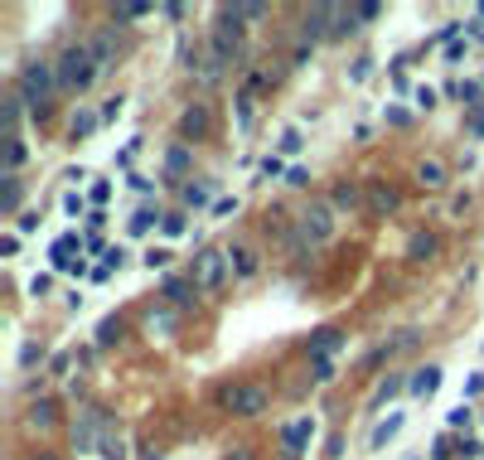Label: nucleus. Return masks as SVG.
<instances>
[{
    "instance_id": "nucleus-1",
    "label": "nucleus",
    "mask_w": 484,
    "mask_h": 460,
    "mask_svg": "<svg viewBox=\"0 0 484 460\" xmlns=\"http://www.w3.org/2000/svg\"><path fill=\"white\" fill-rule=\"evenodd\" d=\"M54 83H58L54 63H24V73H19V92H15V97H19L29 112H49Z\"/></svg>"
},
{
    "instance_id": "nucleus-2",
    "label": "nucleus",
    "mask_w": 484,
    "mask_h": 460,
    "mask_svg": "<svg viewBox=\"0 0 484 460\" xmlns=\"http://www.w3.org/2000/svg\"><path fill=\"white\" fill-rule=\"evenodd\" d=\"M54 73H58V83H63V88L83 92V88H88V83L97 78V59H93V49H88V44H73V49H63V59L54 63Z\"/></svg>"
},
{
    "instance_id": "nucleus-3",
    "label": "nucleus",
    "mask_w": 484,
    "mask_h": 460,
    "mask_svg": "<svg viewBox=\"0 0 484 460\" xmlns=\"http://www.w3.org/2000/svg\"><path fill=\"white\" fill-rule=\"evenodd\" d=\"M223 402H228V412H233V417H262L272 397H267V388H257V383H242V388H233Z\"/></svg>"
},
{
    "instance_id": "nucleus-4",
    "label": "nucleus",
    "mask_w": 484,
    "mask_h": 460,
    "mask_svg": "<svg viewBox=\"0 0 484 460\" xmlns=\"http://www.w3.org/2000/svg\"><path fill=\"white\" fill-rule=\"evenodd\" d=\"M300 228H305L310 247H315V243H329V238H334V213H329L325 204H315V208L300 213Z\"/></svg>"
},
{
    "instance_id": "nucleus-5",
    "label": "nucleus",
    "mask_w": 484,
    "mask_h": 460,
    "mask_svg": "<svg viewBox=\"0 0 484 460\" xmlns=\"http://www.w3.org/2000/svg\"><path fill=\"white\" fill-rule=\"evenodd\" d=\"M223 272H228V252H218V247H208V252H203V257H198V262H194V286H203V291H208V286H218V281H223Z\"/></svg>"
},
{
    "instance_id": "nucleus-6",
    "label": "nucleus",
    "mask_w": 484,
    "mask_h": 460,
    "mask_svg": "<svg viewBox=\"0 0 484 460\" xmlns=\"http://www.w3.org/2000/svg\"><path fill=\"white\" fill-rule=\"evenodd\" d=\"M310 436H315V422H310V417L290 422L286 431H281V446H286L281 456H286V460H300V456H305V446H310Z\"/></svg>"
},
{
    "instance_id": "nucleus-7",
    "label": "nucleus",
    "mask_w": 484,
    "mask_h": 460,
    "mask_svg": "<svg viewBox=\"0 0 484 460\" xmlns=\"http://www.w3.org/2000/svg\"><path fill=\"white\" fill-rule=\"evenodd\" d=\"M402 422H407V417H402V412H392V417H387V422H378V427H373V436H368V451H383L387 441H392V436H397V431H402Z\"/></svg>"
},
{
    "instance_id": "nucleus-8",
    "label": "nucleus",
    "mask_w": 484,
    "mask_h": 460,
    "mask_svg": "<svg viewBox=\"0 0 484 460\" xmlns=\"http://www.w3.org/2000/svg\"><path fill=\"white\" fill-rule=\"evenodd\" d=\"M436 388H441V368H436V364L416 368V378H412V392H416V397H431Z\"/></svg>"
},
{
    "instance_id": "nucleus-9",
    "label": "nucleus",
    "mask_w": 484,
    "mask_h": 460,
    "mask_svg": "<svg viewBox=\"0 0 484 460\" xmlns=\"http://www.w3.org/2000/svg\"><path fill=\"white\" fill-rule=\"evenodd\" d=\"M180 131H185V136H203V131H208V107H189V112L180 116Z\"/></svg>"
},
{
    "instance_id": "nucleus-10",
    "label": "nucleus",
    "mask_w": 484,
    "mask_h": 460,
    "mask_svg": "<svg viewBox=\"0 0 484 460\" xmlns=\"http://www.w3.org/2000/svg\"><path fill=\"white\" fill-rule=\"evenodd\" d=\"M5 180V189H0V213L10 218L15 208H19V175H0Z\"/></svg>"
},
{
    "instance_id": "nucleus-11",
    "label": "nucleus",
    "mask_w": 484,
    "mask_h": 460,
    "mask_svg": "<svg viewBox=\"0 0 484 460\" xmlns=\"http://www.w3.org/2000/svg\"><path fill=\"white\" fill-rule=\"evenodd\" d=\"M228 267L237 276H252L257 272V247H237V252H228Z\"/></svg>"
},
{
    "instance_id": "nucleus-12",
    "label": "nucleus",
    "mask_w": 484,
    "mask_h": 460,
    "mask_svg": "<svg viewBox=\"0 0 484 460\" xmlns=\"http://www.w3.org/2000/svg\"><path fill=\"white\" fill-rule=\"evenodd\" d=\"M325 20H334V5H315V10L305 15V34L320 39V34H325Z\"/></svg>"
},
{
    "instance_id": "nucleus-13",
    "label": "nucleus",
    "mask_w": 484,
    "mask_h": 460,
    "mask_svg": "<svg viewBox=\"0 0 484 460\" xmlns=\"http://www.w3.org/2000/svg\"><path fill=\"white\" fill-rule=\"evenodd\" d=\"M24 155H29V151H24V141H19V136H10V141H5V175H15V170L24 165Z\"/></svg>"
},
{
    "instance_id": "nucleus-14",
    "label": "nucleus",
    "mask_w": 484,
    "mask_h": 460,
    "mask_svg": "<svg viewBox=\"0 0 484 460\" xmlns=\"http://www.w3.org/2000/svg\"><path fill=\"white\" fill-rule=\"evenodd\" d=\"M334 344H339V330H329V325H325V330H315V339H310V354H315V359H325Z\"/></svg>"
},
{
    "instance_id": "nucleus-15",
    "label": "nucleus",
    "mask_w": 484,
    "mask_h": 460,
    "mask_svg": "<svg viewBox=\"0 0 484 460\" xmlns=\"http://www.w3.org/2000/svg\"><path fill=\"white\" fill-rule=\"evenodd\" d=\"M416 180L426 184V189H441V184H446V170H441L436 160H421V165H416Z\"/></svg>"
},
{
    "instance_id": "nucleus-16",
    "label": "nucleus",
    "mask_w": 484,
    "mask_h": 460,
    "mask_svg": "<svg viewBox=\"0 0 484 460\" xmlns=\"http://www.w3.org/2000/svg\"><path fill=\"white\" fill-rule=\"evenodd\" d=\"M165 170H170V175H185V170H189V146H170Z\"/></svg>"
},
{
    "instance_id": "nucleus-17",
    "label": "nucleus",
    "mask_w": 484,
    "mask_h": 460,
    "mask_svg": "<svg viewBox=\"0 0 484 460\" xmlns=\"http://www.w3.org/2000/svg\"><path fill=\"white\" fill-rule=\"evenodd\" d=\"M334 208H359V184H334Z\"/></svg>"
},
{
    "instance_id": "nucleus-18",
    "label": "nucleus",
    "mask_w": 484,
    "mask_h": 460,
    "mask_svg": "<svg viewBox=\"0 0 484 460\" xmlns=\"http://www.w3.org/2000/svg\"><path fill=\"white\" fill-rule=\"evenodd\" d=\"M189 291H194V281H185V276H170V281H165V296H170L175 305H185V300H189Z\"/></svg>"
},
{
    "instance_id": "nucleus-19",
    "label": "nucleus",
    "mask_w": 484,
    "mask_h": 460,
    "mask_svg": "<svg viewBox=\"0 0 484 460\" xmlns=\"http://www.w3.org/2000/svg\"><path fill=\"white\" fill-rule=\"evenodd\" d=\"M88 49H93L97 68H107V63H111V34H102V39H93V44H88Z\"/></svg>"
},
{
    "instance_id": "nucleus-20",
    "label": "nucleus",
    "mask_w": 484,
    "mask_h": 460,
    "mask_svg": "<svg viewBox=\"0 0 484 460\" xmlns=\"http://www.w3.org/2000/svg\"><path fill=\"white\" fill-rule=\"evenodd\" d=\"M368 204H373V213H387V208H397V194H392V189H383V184H378V189H373V199H368Z\"/></svg>"
},
{
    "instance_id": "nucleus-21",
    "label": "nucleus",
    "mask_w": 484,
    "mask_h": 460,
    "mask_svg": "<svg viewBox=\"0 0 484 460\" xmlns=\"http://www.w3.org/2000/svg\"><path fill=\"white\" fill-rule=\"evenodd\" d=\"M150 228H155V213H150V208H141V213H131V233H136V238H146Z\"/></svg>"
},
{
    "instance_id": "nucleus-22",
    "label": "nucleus",
    "mask_w": 484,
    "mask_h": 460,
    "mask_svg": "<svg viewBox=\"0 0 484 460\" xmlns=\"http://www.w3.org/2000/svg\"><path fill=\"white\" fill-rule=\"evenodd\" d=\"M431 252H436V243H431V238H412V247H407V257H412V262H426Z\"/></svg>"
},
{
    "instance_id": "nucleus-23",
    "label": "nucleus",
    "mask_w": 484,
    "mask_h": 460,
    "mask_svg": "<svg viewBox=\"0 0 484 460\" xmlns=\"http://www.w3.org/2000/svg\"><path fill=\"white\" fill-rule=\"evenodd\" d=\"M29 422L34 427H54V402H34L29 407Z\"/></svg>"
},
{
    "instance_id": "nucleus-24",
    "label": "nucleus",
    "mask_w": 484,
    "mask_h": 460,
    "mask_svg": "<svg viewBox=\"0 0 484 460\" xmlns=\"http://www.w3.org/2000/svg\"><path fill=\"white\" fill-rule=\"evenodd\" d=\"M185 204L203 208V204H208V184H185Z\"/></svg>"
},
{
    "instance_id": "nucleus-25",
    "label": "nucleus",
    "mask_w": 484,
    "mask_h": 460,
    "mask_svg": "<svg viewBox=\"0 0 484 460\" xmlns=\"http://www.w3.org/2000/svg\"><path fill=\"white\" fill-rule=\"evenodd\" d=\"M315 383H334V359H329V354H325V359H315Z\"/></svg>"
},
{
    "instance_id": "nucleus-26",
    "label": "nucleus",
    "mask_w": 484,
    "mask_h": 460,
    "mask_svg": "<svg viewBox=\"0 0 484 460\" xmlns=\"http://www.w3.org/2000/svg\"><path fill=\"white\" fill-rule=\"evenodd\" d=\"M300 146H305V136H300L295 126H286V131H281V151H286V155H295Z\"/></svg>"
},
{
    "instance_id": "nucleus-27",
    "label": "nucleus",
    "mask_w": 484,
    "mask_h": 460,
    "mask_svg": "<svg viewBox=\"0 0 484 460\" xmlns=\"http://www.w3.org/2000/svg\"><path fill=\"white\" fill-rule=\"evenodd\" d=\"M141 15H150V5H116L111 10V20H141Z\"/></svg>"
},
{
    "instance_id": "nucleus-28",
    "label": "nucleus",
    "mask_w": 484,
    "mask_h": 460,
    "mask_svg": "<svg viewBox=\"0 0 484 460\" xmlns=\"http://www.w3.org/2000/svg\"><path fill=\"white\" fill-rule=\"evenodd\" d=\"M102 121V116H93V112H83V116H73V136H93V126Z\"/></svg>"
},
{
    "instance_id": "nucleus-29",
    "label": "nucleus",
    "mask_w": 484,
    "mask_h": 460,
    "mask_svg": "<svg viewBox=\"0 0 484 460\" xmlns=\"http://www.w3.org/2000/svg\"><path fill=\"white\" fill-rule=\"evenodd\" d=\"M160 228H165L170 238H180V233H185V213H165V218H160Z\"/></svg>"
},
{
    "instance_id": "nucleus-30",
    "label": "nucleus",
    "mask_w": 484,
    "mask_h": 460,
    "mask_svg": "<svg viewBox=\"0 0 484 460\" xmlns=\"http://www.w3.org/2000/svg\"><path fill=\"white\" fill-rule=\"evenodd\" d=\"M170 257H175V252H170V247H150V252H146V267H150V272H155V267H165V262H170Z\"/></svg>"
},
{
    "instance_id": "nucleus-31",
    "label": "nucleus",
    "mask_w": 484,
    "mask_h": 460,
    "mask_svg": "<svg viewBox=\"0 0 484 460\" xmlns=\"http://www.w3.org/2000/svg\"><path fill=\"white\" fill-rule=\"evenodd\" d=\"M116 335H121V325H116V320H107V325H102V330H97V344H111V339H116Z\"/></svg>"
},
{
    "instance_id": "nucleus-32",
    "label": "nucleus",
    "mask_w": 484,
    "mask_h": 460,
    "mask_svg": "<svg viewBox=\"0 0 484 460\" xmlns=\"http://www.w3.org/2000/svg\"><path fill=\"white\" fill-rule=\"evenodd\" d=\"M446 422H451V427H470V407H465V402H460V407H455V412H446Z\"/></svg>"
},
{
    "instance_id": "nucleus-33",
    "label": "nucleus",
    "mask_w": 484,
    "mask_h": 460,
    "mask_svg": "<svg viewBox=\"0 0 484 460\" xmlns=\"http://www.w3.org/2000/svg\"><path fill=\"white\" fill-rule=\"evenodd\" d=\"M412 102H416V107H436V88H416Z\"/></svg>"
},
{
    "instance_id": "nucleus-34",
    "label": "nucleus",
    "mask_w": 484,
    "mask_h": 460,
    "mask_svg": "<svg viewBox=\"0 0 484 460\" xmlns=\"http://www.w3.org/2000/svg\"><path fill=\"white\" fill-rule=\"evenodd\" d=\"M237 208V199H213V218H228Z\"/></svg>"
},
{
    "instance_id": "nucleus-35",
    "label": "nucleus",
    "mask_w": 484,
    "mask_h": 460,
    "mask_svg": "<svg viewBox=\"0 0 484 460\" xmlns=\"http://www.w3.org/2000/svg\"><path fill=\"white\" fill-rule=\"evenodd\" d=\"M102 456L107 460H126V451H121V441H102Z\"/></svg>"
},
{
    "instance_id": "nucleus-36",
    "label": "nucleus",
    "mask_w": 484,
    "mask_h": 460,
    "mask_svg": "<svg viewBox=\"0 0 484 460\" xmlns=\"http://www.w3.org/2000/svg\"><path fill=\"white\" fill-rule=\"evenodd\" d=\"M378 15H383V5H378V0H368V5H359V20H378Z\"/></svg>"
},
{
    "instance_id": "nucleus-37",
    "label": "nucleus",
    "mask_w": 484,
    "mask_h": 460,
    "mask_svg": "<svg viewBox=\"0 0 484 460\" xmlns=\"http://www.w3.org/2000/svg\"><path fill=\"white\" fill-rule=\"evenodd\" d=\"M262 175H267V180L281 175V155H267V160H262Z\"/></svg>"
},
{
    "instance_id": "nucleus-38",
    "label": "nucleus",
    "mask_w": 484,
    "mask_h": 460,
    "mask_svg": "<svg viewBox=\"0 0 484 460\" xmlns=\"http://www.w3.org/2000/svg\"><path fill=\"white\" fill-rule=\"evenodd\" d=\"M286 184H295V189H300V184H310V175H305L300 165H290V170H286Z\"/></svg>"
},
{
    "instance_id": "nucleus-39",
    "label": "nucleus",
    "mask_w": 484,
    "mask_h": 460,
    "mask_svg": "<svg viewBox=\"0 0 484 460\" xmlns=\"http://www.w3.org/2000/svg\"><path fill=\"white\" fill-rule=\"evenodd\" d=\"M107 194H111V184L97 180V184H93V204H107Z\"/></svg>"
},
{
    "instance_id": "nucleus-40",
    "label": "nucleus",
    "mask_w": 484,
    "mask_h": 460,
    "mask_svg": "<svg viewBox=\"0 0 484 460\" xmlns=\"http://www.w3.org/2000/svg\"><path fill=\"white\" fill-rule=\"evenodd\" d=\"M121 262H126V252H121V247H107V262H102V267H121Z\"/></svg>"
},
{
    "instance_id": "nucleus-41",
    "label": "nucleus",
    "mask_w": 484,
    "mask_h": 460,
    "mask_svg": "<svg viewBox=\"0 0 484 460\" xmlns=\"http://www.w3.org/2000/svg\"><path fill=\"white\" fill-rule=\"evenodd\" d=\"M228 460H257V456H252L247 446H237V451H233V456H228Z\"/></svg>"
},
{
    "instance_id": "nucleus-42",
    "label": "nucleus",
    "mask_w": 484,
    "mask_h": 460,
    "mask_svg": "<svg viewBox=\"0 0 484 460\" xmlns=\"http://www.w3.org/2000/svg\"><path fill=\"white\" fill-rule=\"evenodd\" d=\"M34 460H58V456L54 451H34Z\"/></svg>"
},
{
    "instance_id": "nucleus-43",
    "label": "nucleus",
    "mask_w": 484,
    "mask_h": 460,
    "mask_svg": "<svg viewBox=\"0 0 484 460\" xmlns=\"http://www.w3.org/2000/svg\"><path fill=\"white\" fill-rule=\"evenodd\" d=\"M480 20H484V5H480Z\"/></svg>"
}]
</instances>
